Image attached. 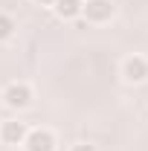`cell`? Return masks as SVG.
Segmentation results:
<instances>
[{
  "label": "cell",
  "mask_w": 148,
  "mask_h": 151,
  "mask_svg": "<svg viewBox=\"0 0 148 151\" xmlns=\"http://www.w3.org/2000/svg\"><path fill=\"white\" fill-rule=\"evenodd\" d=\"M12 35H15V20L0 12V41H9Z\"/></svg>",
  "instance_id": "7"
},
{
  "label": "cell",
  "mask_w": 148,
  "mask_h": 151,
  "mask_svg": "<svg viewBox=\"0 0 148 151\" xmlns=\"http://www.w3.org/2000/svg\"><path fill=\"white\" fill-rule=\"evenodd\" d=\"M81 15L90 23H105L113 18V0H84Z\"/></svg>",
  "instance_id": "2"
},
{
  "label": "cell",
  "mask_w": 148,
  "mask_h": 151,
  "mask_svg": "<svg viewBox=\"0 0 148 151\" xmlns=\"http://www.w3.org/2000/svg\"><path fill=\"white\" fill-rule=\"evenodd\" d=\"M26 134H29L26 122H18V119H9V122L0 125V139H3L6 145H23Z\"/></svg>",
  "instance_id": "5"
},
{
  "label": "cell",
  "mask_w": 148,
  "mask_h": 151,
  "mask_svg": "<svg viewBox=\"0 0 148 151\" xmlns=\"http://www.w3.org/2000/svg\"><path fill=\"white\" fill-rule=\"evenodd\" d=\"M35 3H41V6H52L55 0H35Z\"/></svg>",
  "instance_id": "9"
},
{
  "label": "cell",
  "mask_w": 148,
  "mask_h": 151,
  "mask_svg": "<svg viewBox=\"0 0 148 151\" xmlns=\"http://www.w3.org/2000/svg\"><path fill=\"white\" fill-rule=\"evenodd\" d=\"M81 6H84V0H55L52 3V9L61 20H75L81 15Z\"/></svg>",
  "instance_id": "6"
},
{
  "label": "cell",
  "mask_w": 148,
  "mask_h": 151,
  "mask_svg": "<svg viewBox=\"0 0 148 151\" xmlns=\"http://www.w3.org/2000/svg\"><path fill=\"white\" fill-rule=\"evenodd\" d=\"M3 102L15 111H23V108L32 105V87L23 84V81H12V84L3 87Z\"/></svg>",
  "instance_id": "1"
},
{
  "label": "cell",
  "mask_w": 148,
  "mask_h": 151,
  "mask_svg": "<svg viewBox=\"0 0 148 151\" xmlns=\"http://www.w3.org/2000/svg\"><path fill=\"white\" fill-rule=\"evenodd\" d=\"M73 151H99V148L90 145V142H78V145H73Z\"/></svg>",
  "instance_id": "8"
},
{
  "label": "cell",
  "mask_w": 148,
  "mask_h": 151,
  "mask_svg": "<svg viewBox=\"0 0 148 151\" xmlns=\"http://www.w3.org/2000/svg\"><path fill=\"white\" fill-rule=\"evenodd\" d=\"M23 148L26 151H55V137L50 131H44V128H35V131L26 134Z\"/></svg>",
  "instance_id": "4"
},
{
  "label": "cell",
  "mask_w": 148,
  "mask_h": 151,
  "mask_svg": "<svg viewBox=\"0 0 148 151\" xmlns=\"http://www.w3.org/2000/svg\"><path fill=\"white\" fill-rule=\"evenodd\" d=\"M122 76H125V81H131V84H142V81L148 78V61L142 55L125 58V64H122Z\"/></svg>",
  "instance_id": "3"
}]
</instances>
